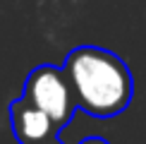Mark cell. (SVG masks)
Here are the masks:
<instances>
[{
  "label": "cell",
  "mask_w": 146,
  "mask_h": 144,
  "mask_svg": "<svg viewBox=\"0 0 146 144\" xmlns=\"http://www.w3.org/2000/svg\"><path fill=\"white\" fill-rule=\"evenodd\" d=\"M77 108L101 120L115 118L132 103L134 79L127 63L113 51L98 46H79L65 58Z\"/></svg>",
  "instance_id": "cell-1"
},
{
  "label": "cell",
  "mask_w": 146,
  "mask_h": 144,
  "mask_svg": "<svg viewBox=\"0 0 146 144\" xmlns=\"http://www.w3.org/2000/svg\"><path fill=\"white\" fill-rule=\"evenodd\" d=\"M22 96L27 101H31L34 106H38L43 113H48L50 120L58 125V130L70 125V120L77 111V99L72 91L70 77L65 67H58V65L34 67L24 82Z\"/></svg>",
  "instance_id": "cell-2"
},
{
  "label": "cell",
  "mask_w": 146,
  "mask_h": 144,
  "mask_svg": "<svg viewBox=\"0 0 146 144\" xmlns=\"http://www.w3.org/2000/svg\"><path fill=\"white\" fill-rule=\"evenodd\" d=\"M10 125L19 144H43L60 132L50 115L43 113L38 106H34L31 101H27L24 96L10 103Z\"/></svg>",
  "instance_id": "cell-3"
},
{
  "label": "cell",
  "mask_w": 146,
  "mask_h": 144,
  "mask_svg": "<svg viewBox=\"0 0 146 144\" xmlns=\"http://www.w3.org/2000/svg\"><path fill=\"white\" fill-rule=\"evenodd\" d=\"M79 144H110V142H106L103 137H86V139H82Z\"/></svg>",
  "instance_id": "cell-4"
},
{
  "label": "cell",
  "mask_w": 146,
  "mask_h": 144,
  "mask_svg": "<svg viewBox=\"0 0 146 144\" xmlns=\"http://www.w3.org/2000/svg\"><path fill=\"white\" fill-rule=\"evenodd\" d=\"M43 144H62V142H60V137L55 135V137H50V139H46Z\"/></svg>",
  "instance_id": "cell-5"
}]
</instances>
